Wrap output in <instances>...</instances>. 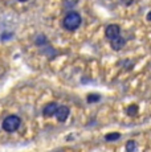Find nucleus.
<instances>
[{"label": "nucleus", "mask_w": 151, "mask_h": 152, "mask_svg": "<svg viewBox=\"0 0 151 152\" xmlns=\"http://www.w3.org/2000/svg\"><path fill=\"white\" fill-rule=\"evenodd\" d=\"M81 23H82V17L78 12L72 11V12L66 13V16L62 20V25L66 31H76L77 28H80Z\"/></svg>", "instance_id": "obj_1"}, {"label": "nucleus", "mask_w": 151, "mask_h": 152, "mask_svg": "<svg viewBox=\"0 0 151 152\" xmlns=\"http://www.w3.org/2000/svg\"><path fill=\"white\" fill-rule=\"evenodd\" d=\"M21 124V119L17 115H10L3 121V130L7 132H15Z\"/></svg>", "instance_id": "obj_2"}, {"label": "nucleus", "mask_w": 151, "mask_h": 152, "mask_svg": "<svg viewBox=\"0 0 151 152\" xmlns=\"http://www.w3.org/2000/svg\"><path fill=\"white\" fill-rule=\"evenodd\" d=\"M105 34H106V37L111 41V40H114V39H117L118 36H121V28H119V25H117V24H110V25H107L106 29H105Z\"/></svg>", "instance_id": "obj_3"}, {"label": "nucleus", "mask_w": 151, "mask_h": 152, "mask_svg": "<svg viewBox=\"0 0 151 152\" xmlns=\"http://www.w3.org/2000/svg\"><path fill=\"white\" fill-rule=\"evenodd\" d=\"M54 115H56V118L59 122H65L69 116V109L66 106H59L56 110V113H54Z\"/></svg>", "instance_id": "obj_4"}, {"label": "nucleus", "mask_w": 151, "mask_h": 152, "mask_svg": "<svg viewBox=\"0 0 151 152\" xmlns=\"http://www.w3.org/2000/svg\"><path fill=\"white\" fill-rule=\"evenodd\" d=\"M57 107H59V104L56 103V102H51V103H48L46 106L44 107V110H43V115L44 116H53L54 113H56Z\"/></svg>", "instance_id": "obj_5"}, {"label": "nucleus", "mask_w": 151, "mask_h": 152, "mask_svg": "<svg viewBox=\"0 0 151 152\" xmlns=\"http://www.w3.org/2000/svg\"><path fill=\"white\" fill-rule=\"evenodd\" d=\"M110 45H111V48L114 49V50H121V49L126 45V40H125L122 36H118L117 39L110 41Z\"/></svg>", "instance_id": "obj_6"}, {"label": "nucleus", "mask_w": 151, "mask_h": 152, "mask_svg": "<svg viewBox=\"0 0 151 152\" xmlns=\"http://www.w3.org/2000/svg\"><path fill=\"white\" fill-rule=\"evenodd\" d=\"M119 138H121V135H119L118 132H111V134H109V135L105 136V139L109 140V142H113V140H118Z\"/></svg>", "instance_id": "obj_7"}, {"label": "nucleus", "mask_w": 151, "mask_h": 152, "mask_svg": "<svg viewBox=\"0 0 151 152\" xmlns=\"http://www.w3.org/2000/svg\"><path fill=\"white\" fill-rule=\"evenodd\" d=\"M135 148H136V143L135 142H127L126 143V150L127 152H135Z\"/></svg>", "instance_id": "obj_8"}, {"label": "nucleus", "mask_w": 151, "mask_h": 152, "mask_svg": "<svg viewBox=\"0 0 151 152\" xmlns=\"http://www.w3.org/2000/svg\"><path fill=\"white\" fill-rule=\"evenodd\" d=\"M136 113H138V106H135V104H131L127 109V114L129 115H136Z\"/></svg>", "instance_id": "obj_9"}, {"label": "nucleus", "mask_w": 151, "mask_h": 152, "mask_svg": "<svg viewBox=\"0 0 151 152\" xmlns=\"http://www.w3.org/2000/svg\"><path fill=\"white\" fill-rule=\"evenodd\" d=\"M98 101H100V95H98V94L88 95V102H90V103H94V102H98Z\"/></svg>", "instance_id": "obj_10"}, {"label": "nucleus", "mask_w": 151, "mask_h": 152, "mask_svg": "<svg viewBox=\"0 0 151 152\" xmlns=\"http://www.w3.org/2000/svg\"><path fill=\"white\" fill-rule=\"evenodd\" d=\"M19 1H27V0H19Z\"/></svg>", "instance_id": "obj_11"}]
</instances>
